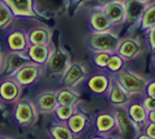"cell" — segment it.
Listing matches in <instances>:
<instances>
[{
	"mask_svg": "<svg viewBox=\"0 0 155 139\" xmlns=\"http://www.w3.org/2000/svg\"><path fill=\"white\" fill-rule=\"evenodd\" d=\"M142 40L146 48L150 51L155 50V27L142 31Z\"/></svg>",
	"mask_w": 155,
	"mask_h": 139,
	"instance_id": "32",
	"label": "cell"
},
{
	"mask_svg": "<svg viewBox=\"0 0 155 139\" xmlns=\"http://www.w3.org/2000/svg\"><path fill=\"white\" fill-rule=\"evenodd\" d=\"M47 131L51 139H77L70 128H68L66 122L57 121H53Z\"/></svg>",
	"mask_w": 155,
	"mask_h": 139,
	"instance_id": "26",
	"label": "cell"
},
{
	"mask_svg": "<svg viewBox=\"0 0 155 139\" xmlns=\"http://www.w3.org/2000/svg\"><path fill=\"white\" fill-rule=\"evenodd\" d=\"M87 26L89 32L105 31L110 30H115L111 22L106 17L105 14L100 9L98 5L92 6L88 10L87 14Z\"/></svg>",
	"mask_w": 155,
	"mask_h": 139,
	"instance_id": "18",
	"label": "cell"
},
{
	"mask_svg": "<svg viewBox=\"0 0 155 139\" xmlns=\"http://www.w3.org/2000/svg\"><path fill=\"white\" fill-rule=\"evenodd\" d=\"M5 108V105H3L1 102H0V113H1L3 111V109Z\"/></svg>",
	"mask_w": 155,
	"mask_h": 139,
	"instance_id": "43",
	"label": "cell"
},
{
	"mask_svg": "<svg viewBox=\"0 0 155 139\" xmlns=\"http://www.w3.org/2000/svg\"><path fill=\"white\" fill-rule=\"evenodd\" d=\"M44 76H45V73H44V69L42 66L30 62L22 68H20L11 76L17 81L19 85H21L22 88H25L35 84Z\"/></svg>",
	"mask_w": 155,
	"mask_h": 139,
	"instance_id": "8",
	"label": "cell"
},
{
	"mask_svg": "<svg viewBox=\"0 0 155 139\" xmlns=\"http://www.w3.org/2000/svg\"><path fill=\"white\" fill-rule=\"evenodd\" d=\"M66 124L73 134L78 138L88 128L91 124V118L87 113L77 109V111L66 121Z\"/></svg>",
	"mask_w": 155,
	"mask_h": 139,
	"instance_id": "23",
	"label": "cell"
},
{
	"mask_svg": "<svg viewBox=\"0 0 155 139\" xmlns=\"http://www.w3.org/2000/svg\"><path fill=\"white\" fill-rule=\"evenodd\" d=\"M32 101L39 115H51L58 106L56 90H44L39 92Z\"/></svg>",
	"mask_w": 155,
	"mask_h": 139,
	"instance_id": "20",
	"label": "cell"
},
{
	"mask_svg": "<svg viewBox=\"0 0 155 139\" xmlns=\"http://www.w3.org/2000/svg\"><path fill=\"white\" fill-rule=\"evenodd\" d=\"M150 3V2H149ZM149 3H143L138 0H126V26H130L128 32L134 34L137 28V24Z\"/></svg>",
	"mask_w": 155,
	"mask_h": 139,
	"instance_id": "17",
	"label": "cell"
},
{
	"mask_svg": "<svg viewBox=\"0 0 155 139\" xmlns=\"http://www.w3.org/2000/svg\"><path fill=\"white\" fill-rule=\"evenodd\" d=\"M92 1H93V0H92ZM95 1H96V2H97V1H99V0H95Z\"/></svg>",
	"mask_w": 155,
	"mask_h": 139,
	"instance_id": "45",
	"label": "cell"
},
{
	"mask_svg": "<svg viewBox=\"0 0 155 139\" xmlns=\"http://www.w3.org/2000/svg\"><path fill=\"white\" fill-rule=\"evenodd\" d=\"M2 60H3V48L0 43V75H1V70H2Z\"/></svg>",
	"mask_w": 155,
	"mask_h": 139,
	"instance_id": "39",
	"label": "cell"
},
{
	"mask_svg": "<svg viewBox=\"0 0 155 139\" xmlns=\"http://www.w3.org/2000/svg\"><path fill=\"white\" fill-rule=\"evenodd\" d=\"M143 40L134 34H129L119 39L115 52L120 55L126 62L137 59L144 50Z\"/></svg>",
	"mask_w": 155,
	"mask_h": 139,
	"instance_id": "7",
	"label": "cell"
},
{
	"mask_svg": "<svg viewBox=\"0 0 155 139\" xmlns=\"http://www.w3.org/2000/svg\"><path fill=\"white\" fill-rule=\"evenodd\" d=\"M58 105L78 106L81 102V93L74 88L62 86L56 90Z\"/></svg>",
	"mask_w": 155,
	"mask_h": 139,
	"instance_id": "25",
	"label": "cell"
},
{
	"mask_svg": "<svg viewBox=\"0 0 155 139\" xmlns=\"http://www.w3.org/2000/svg\"><path fill=\"white\" fill-rule=\"evenodd\" d=\"M13 23V22H12ZM1 46L3 50L11 52H25L28 46L27 38V28L11 24L4 31Z\"/></svg>",
	"mask_w": 155,
	"mask_h": 139,
	"instance_id": "5",
	"label": "cell"
},
{
	"mask_svg": "<svg viewBox=\"0 0 155 139\" xmlns=\"http://www.w3.org/2000/svg\"><path fill=\"white\" fill-rule=\"evenodd\" d=\"M23 88L12 76H0V102L13 105L22 97Z\"/></svg>",
	"mask_w": 155,
	"mask_h": 139,
	"instance_id": "12",
	"label": "cell"
},
{
	"mask_svg": "<svg viewBox=\"0 0 155 139\" xmlns=\"http://www.w3.org/2000/svg\"><path fill=\"white\" fill-rule=\"evenodd\" d=\"M89 139H105V136L101 135V134L96 133V134H94V135H92V136L89 137Z\"/></svg>",
	"mask_w": 155,
	"mask_h": 139,
	"instance_id": "40",
	"label": "cell"
},
{
	"mask_svg": "<svg viewBox=\"0 0 155 139\" xmlns=\"http://www.w3.org/2000/svg\"><path fill=\"white\" fill-rule=\"evenodd\" d=\"M70 10L69 0H34L36 17L43 20L60 18Z\"/></svg>",
	"mask_w": 155,
	"mask_h": 139,
	"instance_id": "6",
	"label": "cell"
},
{
	"mask_svg": "<svg viewBox=\"0 0 155 139\" xmlns=\"http://www.w3.org/2000/svg\"><path fill=\"white\" fill-rule=\"evenodd\" d=\"M141 102H142L143 107L146 110V112L155 110V98L154 97H149V96L143 95L141 97Z\"/></svg>",
	"mask_w": 155,
	"mask_h": 139,
	"instance_id": "33",
	"label": "cell"
},
{
	"mask_svg": "<svg viewBox=\"0 0 155 139\" xmlns=\"http://www.w3.org/2000/svg\"><path fill=\"white\" fill-rule=\"evenodd\" d=\"M110 55H111L110 52H104V51L92 52V62L94 64V66L100 70H102V71H105L106 65H107Z\"/></svg>",
	"mask_w": 155,
	"mask_h": 139,
	"instance_id": "31",
	"label": "cell"
},
{
	"mask_svg": "<svg viewBox=\"0 0 155 139\" xmlns=\"http://www.w3.org/2000/svg\"><path fill=\"white\" fill-rule=\"evenodd\" d=\"M138 1L143 2V3H149V2H152V1H154V0H138Z\"/></svg>",
	"mask_w": 155,
	"mask_h": 139,
	"instance_id": "42",
	"label": "cell"
},
{
	"mask_svg": "<svg viewBox=\"0 0 155 139\" xmlns=\"http://www.w3.org/2000/svg\"><path fill=\"white\" fill-rule=\"evenodd\" d=\"M27 38L28 45L51 44L53 42V31L46 24L34 23L27 27Z\"/></svg>",
	"mask_w": 155,
	"mask_h": 139,
	"instance_id": "14",
	"label": "cell"
},
{
	"mask_svg": "<svg viewBox=\"0 0 155 139\" xmlns=\"http://www.w3.org/2000/svg\"><path fill=\"white\" fill-rule=\"evenodd\" d=\"M143 95L155 98V81H154V79L147 80Z\"/></svg>",
	"mask_w": 155,
	"mask_h": 139,
	"instance_id": "35",
	"label": "cell"
},
{
	"mask_svg": "<svg viewBox=\"0 0 155 139\" xmlns=\"http://www.w3.org/2000/svg\"><path fill=\"white\" fill-rule=\"evenodd\" d=\"M78 106H70V105H58L55 108L54 112L52 114L54 115L57 121L66 122L71 116L77 111Z\"/></svg>",
	"mask_w": 155,
	"mask_h": 139,
	"instance_id": "29",
	"label": "cell"
},
{
	"mask_svg": "<svg viewBox=\"0 0 155 139\" xmlns=\"http://www.w3.org/2000/svg\"><path fill=\"white\" fill-rule=\"evenodd\" d=\"M11 9L16 19L35 18L34 0H2Z\"/></svg>",
	"mask_w": 155,
	"mask_h": 139,
	"instance_id": "21",
	"label": "cell"
},
{
	"mask_svg": "<svg viewBox=\"0 0 155 139\" xmlns=\"http://www.w3.org/2000/svg\"><path fill=\"white\" fill-rule=\"evenodd\" d=\"M126 0H113L98 5L116 31H120L126 26ZM97 5V4H96Z\"/></svg>",
	"mask_w": 155,
	"mask_h": 139,
	"instance_id": "9",
	"label": "cell"
},
{
	"mask_svg": "<svg viewBox=\"0 0 155 139\" xmlns=\"http://www.w3.org/2000/svg\"><path fill=\"white\" fill-rule=\"evenodd\" d=\"M113 76L106 71L94 73L87 77L84 81L87 82V89L95 96H106L110 86H111Z\"/></svg>",
	"mask_w": 155,
	"mask_h": 139,
	"instance_id": "16",
	"label": "cell"
},
{
	"mask_svg": "<svg viewBox=\"0 0 155 139\" xmlns=\"http://www.w3.org/2000/svg\"><path fill=\"white\" fill-rule=\"evenodd\" d=\"M105 139H121V138H120V137L112 136V135H107V136H105Z\"/></svg>",
	"mask_w": 155,
	"mask_h": 139,
	"instance_id": "41",
	"label": "cell"
},
{
	"mask_svg": "<svg viewBox=\"0 0 155 139\" xmlns=\"http://www.w3.org/2000/svg\"><path fill=\"white\" fill-rule=\"evenodd\" d=\"M71 54L62 45L54 44L53 50L44 65V73L53 77H62L68 67L72 63Z\"/></svg>",
	"mask_w": 155,
	"mask_h": 139,
	"instance_id": "4",
	"label": "cell"
},
{
	"mask_svg": "<svg viewBox=\"0 0 155 139\" xmlns=\"http://www.w3.org/2000/svg\"><path fill=\"white\" fill-rule=\"evenodd\" d=\"M25 52H11L3 50L2 70L0 76H11L18 71L20 68L30 63Z\"/></svg>",
	"mask_w": 155,
	"mask_h": 139,
	"instance_id": "13",
	"label": "cell"
},
{
	"mask_svg": "<svg viewBox=\"0 0 155 139\" xmlns=\"http://www.w3.org/2000/svg\"><path fill=\"white\" fill-rule=\"evenodd\" d=\"M15 20L12 11L2 0H0V31H4Z\"/></svg>",
	"mask_w": 155,
	"mask_h": 139,
	"instance_id": "30",
	"label": "cell"
},
{
	"mask_svg": "<svg viewBox=\"0 0 155 139\" xmlns=\"http://www.w3.org/2000/svg\"><path fill=\"white\" fill-rule=\"evenodd\" d=\"M141 97L142 96L132 97L128 103L123 106L130 118L140 128V130L143 128L144 124H146V118H147V112L142 105Z\"/></svg>",
	"mask_w": 155,
	"mask_h": 139,
	"instance_id": "19",
	"label": "cell"
},
{
	"mask_svg": "<svg viewBox=\"0 0 155 139\" xmlns=\"http://www.w3.org/2000/svg\"><path fill=\"white\" fill-rule=\"evenodd\" d=\"M120 37V31L116 30L89 32L85 37V45L91 52L113 53L116 50Z\"/></svg>",
	"mask_w": 155,
	"mask_h": 139,
	"instance_id": "2",
	"label": "cell"
},
{
	"mask_svg": "<svg viewBox=\"0 0 155 139\" xmlns=\"http://www.w3.org/2000/svg\"><path fill=\"white\" fill-rule=\"evenodd\" d=\"M146 122L155 124V110L147 112V118H146Z\"/></svg>",
	"mask_w": 155,
	"mask_h": 139,
	"instance_id": "37",
	"label": "cell"
},
{
	"mask_svg": "<svg viewBox=\"0 0 155 139\" xmlns=\"http://www.w3.org/2000/svg\"><path fill=\"white\" fill-rule=\"evenodd\" d=\"M112 76L130 98L143 96L147 79L138 73L125 67Z\"/></svg>",
	"mask_w": 155,
	"mask_h": 139,
	"instance_id": "1",
	"label": "cell"
},
{
	"mask_svg": "<svg viewBox=\"0 0 155 139\" xmlns=\"http://www.w3.org/2000/svg\"><path fill=\"white\" fill-rule=\"evenodd\" d=\"M88 76V70L83 62L75 61L70 64L66 72L61 77L62 86L77 89Z\"/></svg>",
	"mask_w": 155,
	"mask_h": 139,
	"instance_id": "10",
	"label": "cell"
},
{
	"mask_svg": "<svg viewBox=\"0 0 155 139\" xmlns=\"http://www.w3.org/2000/svg\"><path fill=\"white\" fill-rule=\"evenodd\" d=\"M134 139H151V138L148 137L144 132H142V131H141V132L138 133L136 137H134Z\"/></svg>",
	"mask_w": 155,
	"mask_h": 139,
	"instance_id": "38",
	"label": "cell"
},
{
	"mask_svg": "<svg viewBox=\"0 0 155 139\" xmlns=\"http://www.w3.org/2000/svg\"><path fill=\"white\" fill-rule=\"evenodd\" d=\"M93 125L96 133L107 136L114 132L118 133V122L113 111L98 112L93 118Z\"/></svg>",
	"mask_w": 155,
	"mask_h": 139,
	"instance_id": "15",
	"label": "cell"
},
{
	"mask_svg": "<svg viewBox=\"0 0 155 139\" xmlns=\"http://www.w3.org/2000/svg\"><path fill=\"white\" fill-rule=\"evenodd\" d=\"M141 131L144 132L146 135H147L148 137H150L151 139H155V124L146 122Z\"/></svg>",
	"mask_w": 155,
	"mask_h": 139,
	"instance_id": "34",
	"label": "cell"
},
{
	"mask_svg": "<svg viewBox=\"0 0 155 139\" xmlns=\"http://www.w3.org/2000/svg\"><path fill=\"white\" fill-rule=\"evenodd\" d=\"M54 47V42L51 44H40V45H28L26 49V55L31 62L44 67Z\"/></svg>",
	"mask_w": 155,
	"mask_h": 139,
	"instance_id": "22",
	"label": "cell"
},
{
	"mask_svg": "<svg viewBox=\"0 0 155 139\" xmlns=\"http://www.w3.org/2000/svg\"><path fill=\"white\" fill-rule=\"evenodd\" d=\"M127 63L128 62H126L120 55H118L116 52H113V53H111V55H110L109 59H108L105 71L109 73H111L113 76L127 66Z\"/></svg>",
	"mask_w": 155,
	"mask_h": 139,
	"instance_id": "28",
	"label": "cell"
},
{
	"mask_svg": "<svg viewBox=\"0 0 155 139\" xmlns=\"http://www.w3.org/2000/svg\"><path fill=\"white\" fill-rule=\"evenodd\" d=\"M0 139H12V138H8V137H0Z\"/></svg>",
	"mask_w": 155,
	"mask_h": 139,
	"instance_id": "44",
	"label": "cell"
},
{
	"mask_svg": "<svg viewBox=\"0 0 155 139\" xmlns=\"http://www.w3.org/2000/svg\"><path fill=\"white\" fill-rule=\"evenodd\" d=\"M106 97L112 107H123L130 99V97L124 91V89L121 87V85L114 77Z\"/></svg>",
	"mask_w": 155,
	"mask_h": 139,
	"instance_id": "24",
	"label": "cell"
},
{
	"mask_svg": "<svg viewBox=\"0 0 155 139\" xmlns=\"http://www.w3.org/2000/svg\"><path fill=\"white\" fill-rule=\"evenodd\" d=\"M11 115L14 121L23 128H31L38 121L39 114L31 98L21 97L12 105Z\"/></svg>",
	"mask_w": 155,
	"mask_h": 139,
	"instance_id": "3",
	"label": "cell"
},
{
	"mask_svg": "<svg viewBox=\"0 0 155 139\" xmlns=\"http://www.w3.org/2000/svg\"><path fill=\"white\" fill-rule=\"evenodd\" d=\"M114 112L118 122V134L121 139H134L140 132V128L133 122L124 107H113Z\"/></svg>",
	"mask_w": 155,
	"mask_h": 139,
	"instance_id": "11",
	"label": "cell"
},
{
	"mask_svg": "<svg viewBox=\"0 0 155 139\" xmlns=\"http://www.w3.org/2000/svg\"><path fill=\"white\" fill-rule=\"evenodd\" d=\"M155 27V2H150L146 6L145 10L142 14L141 18L137 24V31H140L141 32L148 28Z\"/></svg>",
	"mask_w": 155,
	"mask_h": 139,
	"instance_id": "27",
	"label": "cell"
},
{
	"mask_svg": "<svg viewBox=\"0 0 155 139\" xmlns=\"http://www.w3.org/2000/svg\"><path fill=\"white\" fill-rule=\"evenodd\" d=\"M69 1H70V9H78L92 0H69Z\"/></svg>",
	"mask_w": 155,
	"mask_h": 139,
	"instance_id": "36",
	"label": "cell"
}]
</instances>
